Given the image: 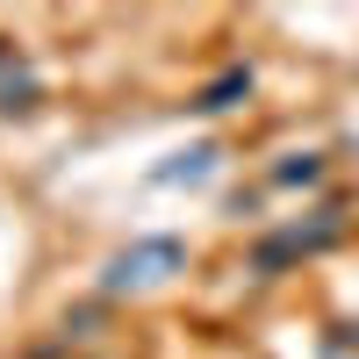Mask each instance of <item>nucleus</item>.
Returning a JSON list of instances; mask_svg holds the SVG:
<instances>
[{"label": "nucleus", "mask_w": 359, "mask_h": 359, "mask_svg": "<svg viewBox=\"0 0 359 359\" xmlns=\"http://www.w3.org/2000/svg\"><path fill=\"white\" fill-rule=\"evenodd\" d=\"M345 237V208L338 201H323V208H309V216H294V223H280V230H266L259 245H252V273L259 280H280L287 266H302V259H323Z\"/></svg>", "instance_id": "obj_1"}, {"label": "nucleus", "mask_w": 359, "mask_h": 359, "mask_svg": "<svg viewBox=\"0 0 359 359\" xmlns=\"http://www.w3.org/2000/svg\"><path fill=\"white\" fill-rule=\"evenodd\" d=\"M187 273V237H130L123 252H108L101 294H151Z\"/></svg>", "instance_id": "obj_2"}, {"label": "nucleus", "mask_w": 359, "mask_h": 359, "mask_svg": "<svg viewBox=\"0 0 359 359\" xmlns=\"http://www.w3.org/2000/svg\"><path fill=\"white\" fill-rule=\"evenodd\" d=\"M216 172H223V144L201 137V144H180V151H165L144 180H151V187H165V194H180V187H208Z\"/></svg>", "instance_id": "obj_3"}, {"label": "nucleus", "mask_w": 359, "mask_h": 359, "mask_svg": "<svg viewBox=\"0 0 359 359\" xmlns=\"http://www.w3.org/2000/svg\"><path fill=\"white\" fill-rule=\"evenodd\" d=\"M36 101H43V79H36V65L0 36V115H36Z\"/></svg>", "instance_id": "obj_4"}, {"label": "nucleus", "mask_w": 359, "mask_h": 359, "mask_svg": "<svg viewBox=\"0 0 359 359\" xmlns=\"http://www.w3.org/2000/svg\"><path fill=\"white\" fill-rule=\"evenodd\" d=\"M252 86H259V72H252V65H223V72L208 79L187 108H201V115H230L237 101H252Z\"/></svg>", "instance_id": "obj_5"}, {"label": "nucleus", "mask_w": 359, "mask_h": 359, "mask_svg": "<svg viewBox=\"0 0 359 359\" xmlns=\"http://www.w3.org/2000/svg\"><path fill=\"white\" fill-rule=\"evenodd\" d=\"M266 180H273V187H316V180H323V158H316V151H287Z\"/></svg>", "instance_id": "obj_6"}, {"label": "nucleus", "mask_w": 359, "mask_h": 359, "mask_svg": "<svg viewBox=\"0 0 359 359\" xmlns=\"http://www.w3.org/2000/svg\"><path fill=\"white\" fill-rule=\"evenodd\" d=\"M316 359H359V316H338V323H323V338H316Z\"/></svg>", "instance_id": "obj_7"}]
</instances>
